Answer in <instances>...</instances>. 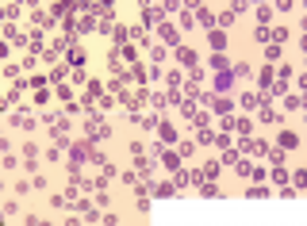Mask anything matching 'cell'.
<instances>
[{
    "mask_svg": "<svg viewBox=\"0 0 307 226\" xmlns=\"http://www.w3.org/2000/svg\"><path fill=\"white\" fill-rule=\"evenodd\" d=\"M173 58L181 61L184 69H196V50H192V46H177V50H173Z\"/></svg>",
    "mask_w": 307,
    "mask_h": 226,
    "instance_id": "obj_9",
    "label": "cell"
},
{
    "mask_svg": "<svg viewBox=\"0 0 307 226\" xmlns=\"http://www.w3.org/2000/svg\"><path fill=\"white\" fill-rule=\"evenodd\" d=\"M230 131H238L242 134V138H250V134H254V119H250V115H230Z\"/></svg>",
    "mask_w": 307,
    "mask_h": 226,
    "instance_id": "obj_7",
    "label": "cell"
},
{
    "mask_svg": "<svg viewBox=\"0 0 307 226\" xmlns=\"http://www.w3.org/2000/svg\"><path fill=\"white\" fill-rule=\"evenodd\" d=\"M200 196H203V200H219V196H223V188H219L215 180H203V184H200Z\"/></svg>",
    "mask_w": 307,
    "mask_h": 226,
    "instance_id": "obj_15",
    "label": "cell"
},
{
    "mask_svg": "<svg viewBox=\"0 0 307 226\" xmlns=\"http://www.w3.org/2000/svg\"><path fill=\"white\" fill-rule=\"evenodd\" d=\"M215 146H219V149H227V146H234V142H230V134L223 131V134H215Z\"/></svg>",
    "mask_w": 307,
    "mask_h": 226,
    "instance_id": "obj_38",
    "label": "cell"
},
{
    "mask_svg": "<svg viewBox=\"0 0 307 226\" xmlns=\"http://www.w3.org/2000/svg\"><path fill=\"white\" fill-rule=\"evenodd\" d=\"M200 100H203V107H208V111H215V115H230V107H234L227 96H215V92H211V96H200Z\"/></svg>",
    "mask_w": 307,
    "mask_h": 226,
    "instance_id": "obj_3",
    "label": "cell"
},
{
    "mask_svg": "<svg viewBox=\"0 0 307 226\" xmlns=\"http://www.w3.org/2000/svg\"><path fill=\"white\" fill-rule=\"evenodd\" d=\"M70 65L73 69H85V50L81 46H70Z\"/></svg>",
    "mask_w": 307,
    "mask_h": 226,
    "instance_id": "obj_24",
    "label": "cell"
},
{
    "mask_svg": "<svg viewBox=\"0 0 307 226\" xmlns=\"http://www.w3.org/2000/svg\"><path fill=\"white\" fill-rule=\"evenodd\" d=\"M281 46H277V43H269V46H265V65H277V61H281Z\"/></svg>",
    "mask_w": 307,
    "mask_h": 226,
    "instance_id": "obj_22",
    "label": "cell"
},
{
    "mask_svg": "<svg viewBox=\"0 0 307 226\" xmlns=\"http://www.w3.org/2000/svg\"><path fill=\"white\" fill-rule=\"evenodd\" d=\"M4 215L16 218V215H19V203H16V200H8V203H4Z\"/></svg>",
    "mask_w": 307,
    "mask_h": 226,
    "instance_id": "obj_39",
    "label": "cell"
},
{
    "mask_svg": "<svg viewBox=\"0 0 307 226\" xmlns=\"http://www.w3.org/2000/svg\"><path fill=\"white\" fill-rule=\"evenodd\" d=\"M269 35H272V43H277V46H281V43H288V39H292V27H269Z\"/></svg>",
    "mask_w": 307,
    "mask_h": 226,
    "instance_id": "obj_17",
    "label": "cell"
},
{
    "mask_svg": "<svg viewBox=\"0 0 307 226\" xmlns=\"http://www.w3.org/2000/svg\"><path fill=\"white\" fill-rule=\"evenodd\" d=\"M12 123H16V127H23V131H27V134L35 131V115L27 111V107H19V111H16V115H12Z\"/></svg>",
    "mask_w": 307,
    "mask_h": 226,
    "instance_id": "obj_11",
    "label": "cell"
},
{
    "mask_svg": "<svg viewBox=\"0 0 307 226\" xmlns=\"http://www.w3.org/2000/svg\"><path fill=\"white\" fill-rule=\"evenodd\" d=\"M200 176H203V180H215V176H219V161H215V157H208V161L200 165Z\"/></svg>",
    "mask_w": 307,
    "mask_h": 226,
    "instance_id": "obj_14",
    "label": "cell"
},
{
    "mask_svg": "<svg viewBox=\"0 0 307 226\" xmlns=\"http://www.w3.org/2000/svg\"><path fill=\"white\" fill-rule=\"evenodd\" d=\"M150 192H154V196H177V184H165V180H154V188H150Z\"/></svg>",
    "mask_w": 307,
    "mask_h": 226,
    "instance_id": "obj_26",
    "label": "cell"
},
{
    "mask_svg": "<svg viewBox=\"0 0 307 226\" xmlns=\"http://www.w3.org/2000/svg\"><path fill=\"white\" fill-rule=\"evenodd\" d=\"M188 8H192L196 27H203V31H211V27H215V12H211V8H203V4H188Z\"/></svg>",
    "mask_w": 307,
    "mask_h": 226,
    "instance_id": "obj_5",
    "label": "cell"
},
{
    "mask_svg": "<svg viewBox=\"0 0 307 226\" xmlns=\"http://www.w3.org/2000/svg\"><path fill=\"white\" fill-rule=\"evenodd\" d=\"M184 96H192V100H200L203 92H200V85H192V81H188V85H184Z\"/></svg>",
    "mask_w": 307,
    "mask_h": 226,
    "instance_id": "obj_37",
    "label": "cell"
},
{
    "mask_svg": "<svg viewBox=\"0 0 307 226\" xmlns=\"http://www.w3.org/2000/svg\"><path fill=\"white\" fill-rule=\"evenodd\" d=\"M277 142H281V149H284V154L299 149V134H296V131H281V138H277Z\"/></svg>",
    "mask_w": 307,
    "mask_h": 226,
    "instance_id": "obj_12",
    "label": "cell"
},
{
    "mask_svg": "<svg viewBox=\"0 0 307 226\" xmlns=\"http://www.w3.org/2000/svg\"><path fill=\"white\" fill-rule=\"evenodd\" d=\"M257 119H261L265 127H281V123H284V115H277V107H272L269 100H261V104H257Z\"/></svg>",
    "mask_w": 307,
    "mask_h": 226,
    "instance_id": "obj_4",
    "label": "cell"
},
{
    "mask_svg": "<svg viewBox=\"0 0 307 226\" xmlns=\"http://www.w3.org/2000/svg\"><path fill=\"white\" fill-rule=\"evenodd\" d=\"M154 169H158V157H139L134 161V173L146 176V180H154Z\"/></svg>",
    "mask_w": 307,
    "mask_h": 226,
    "instance_id": "obj_8",
    "label": "cell"
},
{
    "mask_svg": "<svg viewBox=\"0 0 307 226\" xmlns=\"http://www.w3.org/2000/svg\"><path fill=\"white\" fill-rule=\"evenodd\" d=\"M208 65H211L215 73H230V61H227V54H211V58H208Z\"/></svg>",
    "mask_w": 307,
    "mask_h": 226,
    "instance_id": "obj_13",
    "label": "cell"
},
{
    "mask_svg": "<svg viewBox=\"0 0 307 226\" xmlns=\"http://www.w3.org/2000/svg\"><path fill=\"white\" fill-rule=\"evenodd\" d=\"M158 115H139V127H142V131H158Z\"/></svg>",
    "mask_w": 307,
    "mask_h": 226,
    "instance_id": "obj_29",
    "label": "cell"
},
{
    "mask_svg": "<svg viewBox=\"0 0 307 226\" xmlns=\"http://www.w3.org/2000/svg\"><path fill=\"white\" fill-rule=\"evenodd\" d=\"M254 39H257V43H265V46L272 43V35H269V27H257V31H254Z\"/></svg>",
    "mask_w": 307,
    "mask_h": 226,
    "instance_id": "obj_35",
    "label": "cell"
},
{
    "mask_svg": "<svg viewBox=\"0 0 307 226\" xmlns=\"http://www.w3.org/2000/svg\"><path fill=\"white\" fill-rule=\"evenodd\" d=\"M230 88H234V77H230V73H219V77H215V92H230Z\"/></svg>",
    "mask_w": 307,
    "mask_h": 226,
    "instance_id": "obj_18",
    "label": "cell"
},
{
    "mask_svg": "<svg viewBox=\"0 0 307 226\" xmlns=\"http://www.w3.org/2000/svg\"><path fill=\"white\" fill-rule=\"evenodd\" d=\"M208 50L211 54H223V50H227V31L211 27V31H208Z\"/></svg>",
    "mask_w": 307,
    "mask_h": 226,
    "instance_id": "obj_6",
    "label": "cell"
},
{
    "mask_svg": "<svg viewBox=\"0 0 307 226\" xmlns=\"http://www.w3.org/2000/svg\"><path fill=\"white\" fill-rule=\"evenodd\" d=\"M161 16H165V8H161V4H158V8H150V4H142V31H154V27H161Z\"/></svg>",
    "mask_w": 307,
    "mask_h": 226,
    "instance_id": "obj_1",
    "label": "cell"
},
{
    "mask_svg": "<svg viewBox=\"0 0 307 226\" xmlns=\"http://www.w3.org/2000/svg\"><path fill=\"white\" fill-rule=\"evenodd\" d=\"M230 77H238V81H250V77H254V69H250L246 61H238V65H230Z\"/></svg>",
    "mask_w": 307,
    "mask_h": 226,
    "instance_id": "obj_21",
    "label": "cell"
},
{
    "mask_svg": "<svg viewBox=\"0 0 307 226\" xmlns=\"http://www.w3.org/2000/svg\"><path fill=\"white\" fill-rule=\"evenodd\" d=\"M158 134H161V142H169V146H177V142H181V138H177V131L169 127V123H158Z\"/></svg>",
    "mask_w": 307,
    "mask_h": 226,
    "instance_id": "obj_19",
    "label": "cell"
},
{
    "mask_svg": "<svg viewBox=\"0 0 307 226\" xmlns=\"http://www.w3.org/2000/svg\"><path fill=\"white\" fill-rule=\"evenodd\" d=\"M23 161H27V169H35V161H39V146H35V142H27V146H23Z\"/></svg>",
    "mask_w": 307,
    "mask_h": 226,
    "instance_id": "obj_23",
    "label": "cell"
},
{
    "mask_svg": "<svg viewBox=\"0 0 307 226\" xmlns=\"http://www.w3.org/2000/svg\"><path fill=\"white\" fill-rule=\"evenodd\" d=\"M269 142H265V138H242V142H238V154H254V157H265V154H269Z\"/></svg>",
    "mask_w": 307,
    "mask_h": 226,
    "instance_id": "obj_2",
    "label": "cell"
},
{
    "mask_svg": "<svg viewBox=\"0 0 307 226\" xmlns=\"http://www.w3.org/2000/svg\"><path fill=\"white\" fill-rule=\"evenodd\" d=\"M196 142H200V146H215V131H211V127H200Z\"/></svg>",
    "mask_w": 307,
    "mask_h": 226,
    "instance_id": "obj_28",
    "label": "cell"
},
{
    "mask_svg": "<svg viewBox=\"0 0 307 226\" xmlns=\"http://www.w3.org/2000/svg\"><path fill=\"white\" fill-rule=\"evenodd\" d=\"M269 180H272V184H284V180H288V173H284V165H272V169H269Z\"/></svg>",
    "mask_w": 307,
    "mask_h": 226,
    "instance_id": "obj_30",
    "label": "cell"
},
{
    "mask_svg": "<svg viewBox=\"0 0 307 226\" xmlns=\"http://www.w3.org/2000/svg\"><path fill=\"white\" fill-rule=\"evenodd\" d=\"M238 104H242V111H254V107L261 104V96H257V92H242V100H238Z\"/></svg>",
    "mask_w": 307,
    "mask_h": 226,
    "instance_id": "obj_20",
    "label": "cell"
},
{
    "mask_svg": "<svg viewBox=\"0 0 307 226\" xmlns=\"http://www.w3.org/2000/svg\"><path fill=\"white\" fill-rule=\"evenodd\" d=\"M70 77H73V81H77V85H88V81H92V77H88V73H85V69H73V73H70Z\"/></svg>",
    "mask_w": 307,
    "mask_h": 226,
    "instance_id": "obj_40",
    "label": "cell"
},
{
    "mask_svg": "<svg viewBox=\"0 0 307 226\" xmlns=\"http://www.w3.org/2000/svg\"><path fill=\"white\" fill-rule=\"evenodd\" d=\"M208 119H211V111H208V107H196V115H192L188 123H192V127H208Z\"/></svg>",
    "mask_w": 307,
    "mask_h": 226,
    "instance_id": "obj_27",
    "label": "cell"
},
{
    "mask_svg": "<svg viewBox=\"0 0 307 226\" xmlns=\"http://www.w3.org/2000/svg\"><path fill=\"white\" fill-rule=\"evenodd\" d=\"M303 184H307V169H296V173H292V188H303Z\"/></svg>",
    "mask_w": 307,
    "mask_h": 226,
    "instance_id": "obj_32",
    "label": "cell"
},
{
    "mask_svg": "<svg viewBox=\"0 0 307 226\" xmlns=\"http://www.w3.org/2000/svg\"><path fill=\"white\" fill-rule=\"evenodd\" d=\"M181 81H184L181 69H169V73H165V85H169V88H181Z\"/></svg>",
    "mask_w": 307,
    "mask_h": 226,
    "instance_id": "obj_33",
    "label": "cell"
},
{
    "mask_svg": "<svg viewBox=\"0 0 307 226\" xmlns=\"http://www.w3.org/2000/svg\"><path fill=\"white\" fill-rule=\"evenodd\" d=\"M165 104H169V100H165V92H150V107H154V111H161Z\"/></svg>",
    "mask_w": 307,
    "mask_h": 226,
    "instance_id": "obj_31",
    "label": "cell"
},
{
    "mask_svg": "<svg viewBox=\"0 0 307 226\" xmlns=\"http://www.w3.org/2000/svg\"><path fill=\"white\" fill-rule=\"evenodd\" d=\"M158 35H161V43H177V27H173V23H161Z\"/></svg>",
    "mask_w": 307,
    "mask_h": 226,
    "instance_id": "obj_25",
    "label": "cell"
},
{
    "mask_svg": "<svg viewBox=\"0 0 307 226\" xmlns=\"http://www.w3.org/2000/svg\"><path fill=\"white\" fill-rule=\"evenodd\" d=\"M272 16H277L272 4H261V8H257V27H272Z\"/></svg>",
    "mask_w": 307,
    "mask_h": 226,
    "instance_id": "obj_16",
    "label": "cell"
},
{
    "mask_svg": "<svg viewBox=\"0 0 307 226\" xmlns=\"http://www.w3.org/2000/svg\"><path fill=\"white\" fill-rule=\"evenodd\" d=\"M284 107H288V111H299V107H303V100H299V96H288V100H284Z\"/></svg>",
    "mask_w": 307,
    "mask_h": 226,
    "instance_id": "obj_36",
    "label": "cell"
},
{
    "mask_svg": "<svg viewBox=\"0 0 307 226\" xmlns=\"http://www.w3.org/2000/svg\"><path fill=\"white\" fill-rule=\"evenodd\" d=\"M177 154H181V157H192L196 154V142H177Z\"/></svg>",
    "mask_w": 307,
    "mask_h": 226,
    "instance_id": "obj_34",
    "label": "cell"
},
{
    "mask_svg": "<svg viewBox=\"0 0 307 226\" xmlns=\"http://www.w3.org/2000/svg\"><path fill=\"white\" fill-rule=\"evenodd\" d=\"M158 165H165L169 173H177V169H181V154H177V149H161V154H158Z\"/></svg>",
    "mask_w": 307,
    "mask_h": 226,
    "instance_id": "obj_10",
    "label": "cell"
}]
</instances>
